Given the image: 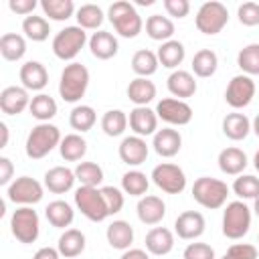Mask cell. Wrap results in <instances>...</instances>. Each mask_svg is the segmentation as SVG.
Listing matches in <instances>:
<instances>
[{"instance_id":"obj_1","label":"cell","mask_w":259,"mask_h":259,"mask_svg":"<svg viewBox=\"0 0 259 259\" xmlns=\"http://www.w3.org/2000/svg\"><path fill=\"white\" fill-rule=\"evenodd\" d=\"M107 18L113 24L115 32L121 34L123 38H136L142 32V16L138 14V10L134 8L132 2L127 0H117L109 6L107 10Z\"/></svg>"},{"instance_id":"obj_2","label":"cell","mask_w":259,"mask_h":259,"mask_svg":"<svg viewBox=\"0 0 259 259\" xmlns=\"http://www.w3.org/2000/svg\"><path fill=\"white\" fill-rule=\"evenodd\" d=\"M89 85V71L85 65L81 63H69L63 73H61V81H59V93L63 97V101L67 103H77Z\"/></svg>"},{"instance_id":"obj_3","label":"cell","mask_w":259,"mask_h":259,"mask_svg":"<svg viewBox=\"0 0 259 259\" xmlns=\"http://www.w3.org/2000/svg\"><path fill=\"white\" fill-rule=\"evenodd\" d=\"M61 132H59V127L57 125H53V123H38V125H34L32 130H30V134H28V138H26V156L28 158H32V160H40V158H45L47 154H51L53 152V148L55 146H59L61 144Z\"/></svg>"},{"instance_id":"obj_4","label":"cell","mask_w":259,"mask_h":259,"mask_svg":"<svg viewBox=\"0 0 259 259\" xmlns=\"http://www.w3.org/2000/svg\"><path fill=\"white\" fill-rule=\"evenodd\" d=\"M227 196H229V186L219 178L200 176L192 184V198L204 208H210V210L221 208L227 202Z\"/></svg>"},{"instance_id":"obj_5","label":"cell","mask_w":259,"mask_h":259,"mask_svg":"<svg viewBox=\"0 0 259 259\" xmlns=\"http://www.w3.org/2000/svg\"><path fill=\"white\" fill-rule=\"evenodd\" d=\"M251 227V208L243 200H233L223 212V235L227 239H243Z\"/></svg>"},{"instance_id":"obj_6","label":"cell","mask_w":259,"mask_h":259,"mask_svg":"<svg viewBox=\"0 0 259 259\" xmlns=\"http://www.w3.org/2000/svg\"><path fill=\"white\" fill-rule=\"evenodd\" d=\"M87 42V32L77 26H65L53 38V53L61 61H73Z\"/></svg>"},{"instance_id":"obj_7","label":"cell","mask_w":259,"mask_h":259,"mask_svg":"<svg viewBox=\"0 0 259 259\" xmlns=\"http://www.w3.org/2000/svg\"><path fill=\"white\" fill-rule=\"evenodd\" d=\"M75 204L81 210V214L87 217L93 223H101V221H105L109 217L105 200H103V194H101V188L79 186L75 190Z\"/></svg>"},{"instance_id":"obj_8","label":"cell","mask_w":259,"mask_h":259,"mask_svg":"<svg viewBox=\"0 0 259 259\" xmlns=\"http://www.w3.org/2000/svg\"><path fill=\"white\" fill-rule=\"evenodd\" d=\"M194 22L202 34H210V36L219 34L229 22V10L223 2H217V0L204 2L196 12Z\"/></svg>"},{"instance_id":"obj_9","label":"cell","mask_w":259,"mask_h":259,"mask_svg":"<svg viewBox=\"0 0 259 259\" xmlns=\"http://www.w3.org/2000/svg\"><path fill=\"white\" fill-rule=\"evenodd\" d=\"M10 231L16 237V241H20V243H24V245L34 243L40 233V221H38L36 210L32 206L16 208L10 219Z\"/></svg>"},{"instance_id":"obj_10","label":"cell","mask_w":259,"mask_h":259,"mask_svg":"<svg viewBox=\"0 0 259 259\" xmlns=\"http://www.w3.org/2000/svg\"><path fill=\"white\" fill-rule=\"evenodd\" d=\"M152 180L154 184L166 192V194H180L186 188V174L180 166L162 162L152 170Z\"/></svg>"},{"instance_id":"obj_11","label":"cell","mask_w":259,"mask_h":259,"mask_svg":"<svg viewBox=\"0 0 259 259\" xmlns=\"http://www.w3.org/2000/svg\"><path fill=\"white\" fill-rule=\"evenodd\" d=\"M6 194L8 200H12L14 204H22V206L36 204L42 200V184L30 176H20L8 184Z\"/></svg>"},{"instance_id":"obj_12","label":"cell","mask_w":259,"mask_h":259,"mask_svg":"<svg viewBox=\"0 0 259 259\" xmlns=\"http://www.w3.org/2000/svg\"><path fill=\"white\" fill-rule=\"evenodd\" d=\"M255 97V81L249 75H235L225 91V101L233 109H243L247 107Z\"/></svg>"},{"instance_id":"obj_13","label":"cell","mask_w":259,"mask_h":259,"mask_svg":"<svg viewBox=\"0 0 259 259\" xmlns=\"http://www.w3.org/2000/svg\"><path fill=\"white\" fill-rule=\"evenodd\" d=\"M156 115L170 125H186L192 119V107L176 97H164L156 105Z\"/></svg>"},{"instance_id":"obj_14","label":"cell","mask_w":259,"mask_h":259,"mask_svg":"<svg viewBox=\"0 0 259 259\" xmlns=\"http://www.w3.org/2000/svg\"><path fill=\"white\" fill-rule=\"evenodd\" d=\"M204 217L198 212V210H184L176 217V223H174V229H176V235L184 241H194L198 239L202 233H204Z\"/></svg>"},{"instance_id":"obj_15","label":"cell","mask_w":259,"mask_h":259,"mask_svg":"<svg viewBox=\"0 0 259 259\" xmlns=\"http://www.w3.org/2000/svg\"><path fill=\"white\" fill-rule=\"evenodd\" d=\"M28 105H30V99H28V91L24 87L10 85V87H4L2 89V93H0V109H2V113H6V115H18Z\"/></svg>"},{"instance_id":"obj_16","label":"cell","mask_w":259,"mask_h":259,"mask_svg":"<svg viewBox=\"0 0 259 259\" xmlns=\"http://www.w3.org/2000/svg\"><path fill=\"white\" fill-rule=\"evenodd\" d=\"M119 158L127 166H140L148 158V144L140 136H127L119 144Z\"/></svg>"},{"instance_id":"obj_17","label":"cell","mask_w":259,"mask_h":259,"mask_svg":"<svg viewBox=\"0 0 259 259\" xmlns=\"http://www.w3.org/2000/svg\"><path fill=\"white\" fill-rule=\"evenodd\" d=\"M130 127L140 138H146V136L156 134V130H158V115H156V111L150 109L148 105L134 107L130 111Z\"/></svg>"},{"instance_id":"obj_18","label":"cell","mask_w":259,"mask_h":259,"mask_svg":"<svg viewBox=\"0 0 259 259\" xmlns=\"http://www.w3.org/2000/svg\"><path fill=\"white\" fill-rule=\"evenodd\" d=\"M138 219L144 223V225H158L164 217H166V204L160 196H154V194H146L140 198L138 206Z\"/></svg>"},{"instance_id":"obj_19","label":"cell","mask_w":259,"mask_h":259,"mask_svg":"<svg viewBox=\"0 0 259 259\" xmlns=\"http://www.w3.org/2000/svg\"><path fill=\"white\" fill-rule=\"evenodd\" d=\"M20 81H22V87L24 89H30V91H40L47 87L49 83V71L42 63L38 61H26L22 67H20Z\"/></svg>"},{"instance_id":"obj_20","label":"cell","mask_w":259,"mask_h":259,"mask_svg":"<svg viewBox=\"0 0 259 259\" xmlns=\"http://www.w3.org/2000/svg\"><path fill=\"white\" fill-rule=\"evenodd\" d=\"M152 146H154V150H156L158 156H162V158H172V156H176V154L180 152V148H182V136H180L176 130H172V127H164V130H158V132L154 134Z\"/></svg>"},{"instance_id":"obj_21","label":"cell","mask_w":259,"mask_h":259,"mask_svg":"<svg viewBox=\"0 0 259 259\" xmlns=\"http://www.w3.org/2000/svg\"><path fill=\"white\" fill-rule=\"evenodd\" d=\"M75 170H69L67 166H55L51 170H47L45 174V186L53 192V194H65L73 188L75 184Z\"/></svg>"},{"instance_id":"obj_22","label":"cell","mask_w":259,"mask_h":259,"mask_svg":"<svg viewBox=\"0 0 259 259\" xmlns=\"http://www.w3.org/2000/svg\"><path fill=\"white\" fill-rule=\"evenodd\" d=\"M89 49H91V55H93L95 59L107 61V59H111V57L117 55L119 45H117V38H115L111 32H107V30H97V32H93V36L89 38Z\"/></svg>"},{"instance_id":"obj_23","label":"cell","mask_w":259,"mask_h":259,"mask_svg":"<svg viewBox=\"0 0 259 259\" xmlns=\"http://www.w3.org/2000/svg\"><path fill=\"white\" fill-rule=\"evenodd\" d=\"M146 249L152 255H168L174 249V235L166 227H154L146 235Z\"/></svg>"},{"instance_id":"obj_24","label":"cell","mask_w":259,"mask_h":259,"mask_svg":"<svg viewBox=\"0 0 259 259\" xmlns=\"http://www.w3.org/2000/svg\"><path fill=\"white\" fill-rule=\"evenodd\" d=\"M166 85H168V91H170L174 97L182 99V101H184L186 97H192V95L196 93V81H194V75L188 73V71H182V69L170 73Z\"/></svg>"},{"instance_id":"obj_25","label":"cell","mask_w":259,"mask_h":259,"mask_svg":"<svg viewBox=\"0 0 259 259\" xmlns=\"http://www.w3.org/2000/svg\"><path fill=\"white\" fill-rule=\"evenodd\" d=\"M219 168H221V172H225L229 176H239L247 168L245 152L241 148H235V146L221 150V154H219Z\"/></svg>"},{"instance_id":"obj_26","label":"cell","mask_w":259,"mask_h":259,"mask_svg":"<svg viewBox=\"0 0 259 259\" xmlns=\"http://www.w3.org/2000/svg\"><path fill=\"white\" fill-rule=\"evenodd\" d=\"M105 237H107V243H109L113 249L127 251L130 245L134 243V227H132L127 221H113V223L107 227Z\"/></svg>"},{"instance_id":"obj_27","label":"cell","mask_w":259,"mask_h":259,"mask_svg":"<svg viewBox=\"0 0 259 259\" xmlns=\"http://www.w3.org/2000/svg\"><path fill=\"white\" fill-rule=\"evenodd\" d=\"M127 97H130L132 103H136V107L148 105L156 97V85H154V81H150L146 77H136L127 85Z\"/></svg>"},{"instance_id":"obj_28","label":"cell","mask_w":259,"mask_h":259,"mask_svg":"<svg viewBox=\"0 0 259 259\" xmlns=\"http://www.w3.org/2000/svg\"><path fill=\"white\" fill-rule=\"evenodd\" d=\"M251 132V121L245 113H227L225 119H223V134L233 140V142H239V140H245Z\"/></svg>"},{"instance_id":"obj_29","label":"cell","mask_w":259,"mask_h":259,"mask_svg":"<svg viewBox=\"0 0 259 259\" xmlns=\"http://www.w3.org/2000/svg\"><path fill=\"white\" fill-rule=\"evenodd\" d=\"M57 249H59V253L63 257L73 259V257H77V255H81L85 251V235L79 229H67L59 237Z\"/></svg>"},{"instance_id":"obj_30","label":"cell","mask_w":259,"mask_h":259,"mask_svg":"<svg viewBox=\"0 0 259 259\" xmlns=\"http://www.w3.org/2000/svg\"><path fill=\"white\" fill-rule=\"evenodd\" d=\"M146 34H148L152 40H160V42L172 40L174 22H172L168 16L152 14V16H148V20H146Z\"/></svg>"},{"instance_id":"obj_31","label":"cell","mask_w":259,"mask_h":259,"mask_svg":"<svg viewBox=\"0 0 259 259\" xmlns=\"http://www.w3.org/2000/svg\"><path fill=\"white\" fill-rule=\"evenodd\" d=\"M45 214H47V221L53 227H57V229L69 227L73 223V219H75L73 206L69 202H65V200H53V202H49V206L45 208Z\"/></svg>"},{"instance_id":"obj_32","label":"cell","mask_w":259,"mask_h":259,"mask_svg":"<svg viewBox=\"0 0 259 259\" xmlns=\"http://www.w3.org/2000/svg\"><path fill=\"white\" fill-rule=\"evenodd\" d=\"M156 55H158V61H160V65H162V67L176 69V67L184 61L186 51H184V45H182L180 40H174V38H172V40L162 42Z\"/></svg>"},{"instance_id":"obj_33","label":"cell","mask_w":259,"mask_h":259,"mask_svg":"<svg viewBox=\"0 0 259 259\" xmlns=\"http://www.w3.org/2000/svg\"><path fill=\"white\" fill-rule=\"evenodd\" d=\"M158 65H160L158 55L148 51V49H140L132 57V69H134V73L138 77H146L148 79L150 75H154L158 71Z\"/></svg>"},{"instance_id":"obj_34","label":"cell","mask_w":259,"mask_h":259,"mask_svg":"<svg viewBox=\"0 0 259 259\" xmlns=\"http://www.w3.org/2000/svg\"><path fill=\"white\" fill-rule=\"evenodd\" d=\"M0 53L6 61H20L26 53V40L24 36L16 32H6L0 38Z\"/></svg>"},{"instance_id":"obj_35","label":"cell","mask_w":259,"mask_h":259,"mask_svg":"<svg viewBox=\"0 0 259 259\" xmlns=\"http://www.w3.org/2000/svg\"><path fill=\"white\" fill-rule=\"evenodd\" d=\"M28 109H30V115L34 119H38L40 123H47L51 117L57 115V101L47 93H38L36 97L30 99Z\"/></svg>"},{"instance_id":"obj_36","label":"cell","mask_w":259,"mask_h":259,"mask_svg":"<svg viewBox=\"0 0 259 259\" xmlns=\"http://www.w3.org/2000/svg\"><path fill=\"white\" fill-rule=\"evenodd\" d=\"M59 152L63 156V160L67 162H77L85 156L87 152V142L79 136V134H67L61 144H59Z\"/></svg>"},{"instance_id":"obj_37","label":"cell","mask_w":259,"mask_h":259,"mask_svg":"<svg viewBox=\"0 0 259 259\" xmlns=\"http://www.w3.org/2000/svg\"><path fill=\"white\" fill-rule=\"evenodd\" d=\"M217 65H219V59H217V53L210 51V49H200L194 57H192V71L196 77H212L214 71H217Z\"/></svg>"},{"instance_id":"obj_38","label":"cell","mask_w":259,"mask_h":259,"mask_svg":"<svg viewBox=\"0 0 259 259\" xmlns=\"http://www.w3.org/2000/svg\"><path fill=\"white\" fill-rule=\"evenodd\" d=\"M22 32L26 34V38L34 40V42H42L49 38V32H51V26H49V20L45 16H26L22 20Z\"/></svg>"},{"instance_id":"obj_39","label":"cell","mask_w":259,"mask_h":259,"mask_svg":"<svg viewBox=\"0 0 259 259\" xmlns=\"http://www.w3.org/2000/svg\"><path fill=\"white\" fill-rule=\"evenodd\" d=\"M127 121H130V119H127V115H125L121 109H109V111H105L103 117H101V130H103L105 136L117 138V136H121V134L125 132Z\"/></svg>"},{"instance_id":"obj_40","label":"cell","mask_w":259,"mask_h":259,"mask_svg":"<svg viewBox=\"0 0 259 259\" xmlns=\"http://www.w3.org/2000/svg\"><path fill=\"white\" fill-rule=\"evenodd\" d=\"M40 8H42L45 16H49L51 20H57V22L71 18L75 12L73 0H40Z\"/></svg>"},{"instance_id":"obj_41","label":"cell","mask_w":259,"mask_h":259,"mask_svg":"<svg viewBox=\"0 0 259 259\" xmlns=\"http://www.w3.org/2000/svg\"><path fill=\"white\" fill-rule=\"evenodd\" d=\"M237 65L243 71V75H259V42L243 47L237 55Z\"/></svg>"},{"instance_id":"obj_42","label":"cell","mask_w":259,"mask_h":259,"mask_svg":"<svg viewBox=\"0 0 259 259\" xmlns=\"http://www.w3.org/2000/svg\"><path fill=\"white\" fill-rule=\"evenodd\" d=\"M95 119H97V115H95V109L91 105H77L69 113L71 127L77 130V132H81V134L83 132H89L95 125Z\"/></svg>"},{"instance_id":"obj_43","label":"cell","mask_w":259,"mask_h":259,"mask_svg":"<svg viewBox=\"0 0 259 259\" xmlns=\"http://www.w3.org/2000/svg\"><path fill=\"white\" fill-rule=\"evenodd\" d=\"M148 186H150V180L140 170H130L121 176V188L130 196H144L148 192Z\"/></svg>"},{"instance_id":"obj_44","label":"cell","mask_w":259,"mask_h":259,"mask_svg":"<svg viewBox=\"0 0 259 259\" xmlns=\"http://www.w3.org/2000/svg\"><path fill=\"white\" fill-rule=\"evenodd\" d=\"M75 178L81 182V186H99L103 182V170L95 162H81L75 168Z\"/></svg>"},{"instance_id":"obj_45","label":"cell","mask_w":259,"mask_h":259,"mask_svg":"<svg viewBox=\"0 0 259 259\" xmlns=\"http://www.w3.org/2000/svg\"><path fill=\"white\" fill-rule=\"evenodd\" d=\"M77 22L83 30H95L103 22V10L97 4H83L77 10Z\"/></svg>"},{"instance_id":"obj_46","label":"cell","mask_w":259,"mask_h":259,"mask_svg":"<svg viewBox=\"0 0 259 259\" xmlns=\"http://www.w3.org/2000/svg\"><path fill=\"white\" fill-rule=\"evenodd\" d=\"M233 190L243 200H247V198L255 200L259 196V178H255L251 174H239V178H235V182H233Z\"/></svg>"},{"instance_id":"obj_47","label":"cell","mask_w":259,"mask_h":259,"mask_svg":"<svg viewBox=\"0 0 259 259\" xmlns=\"http://www.w3.org/2000/svg\"><path fill=\"white\" fill-rule=\"evenodd\" d=\"M101 194H103V200H105V206H107V212L109 214H115L123 208V194L119 188L115 186H103L101 188Z\"/></svg>"},{"instance_id":"obj_48","label":"cell","mask_w":259,"mask_h":259,"mask_svg":"<svg viewBox=\"0 0 259 259\" xmlns=\"http://www.w3.org/2000/svg\"><path fill=\"white\" fill-rule=\"evenodd\" d=\"M239 22L245 26H257L259 24V4L257 2H243L237 10Z\"/></svg>"},{"instance_id":"obj_49","label":"cell","mask_w":259,"mask_h":259,"mask_svg":"<svg viewBox=\"0 0 259 259\" xmlns=\"http://www.w3.org/2000/svg\"><path fill=\"white\" fill-rule=\"evenodd\" d=\"M223 259H257V247L251 243H235L227 249Z\"/></svg>"},{"instance_id":"obj_50","label":"cell","mask_w":259,"mask_h":259,"mask_svg":"<svg viewBox=\"0 0 259 259\" xmlns=\"http://www.w3.org/2000/svg\"><path fill=\"white\" fill-rule=\"evenodd\" d=\"M182 259H214V249L208 243H190L184 249Z\"/></svg>"},{"instance_id":"obj_51","label":"cell","mask_w":259,"mask_h":259,"mask_svg":"<svg viewBox=\"0 0 259 259\" xmlns=\"http://www.w3.org/2000/svg\"><path fill=\"white\" fill-rule=\"evenodd\" d=\"M164 8L170 16L184 18L190 12V2L188 0H164Z\"/></svg>"},{"instance_id":"obj_52","label":"cell","mask_w":259,"mask_h":259,"mask_svg":"<svg viewBox=\"0 0 259 259\" xmlns=\"http://www.w3.org/2000/svg\"><path fill=\"white\" fill-rule=\"evenodd\" d=\"M36 0H8V8L14 12V14H22V16H28L32 14V10L36 8Z\"/></svg>"},{"instance_id":"obj_53","label":"cell","mask_w":259,"mask_h":259,"mask_svg":"<svg viewBox=\"0 0 259 259\" xmlns=\"http://www.w3.org/2000/svg\"><path fill=\"white\" fill-rule=\"evenodd\" d=\"M12 174H14V164L10 162V158L0 156V186L8 184L10 178H12Z\"/></svg>"},{"instance_id":"obj_54","label":"cell","mask_w":259,"mask_h":259,"mask_svg":"<svg viewBox=\"0 0 259 259\" xmlns=\"http://www.w3.org/2000/svg\"><path fill=\"white\" fill-rule=\"evenodd\" d=\"M59 249H53V247H40L32 259H59Z\"/></svg>"},{"instance_id":"obj_55","label":"cell","mask_w":259,"mask_h":259,"mask_svg":"<svg viewBox=\"0 0 259 259\" xmlns=\"http://www.w3.org/2000/svg\"><path fill=\"white\" fill-rule=\"evenodd\" d=\"M119 259H150V255L144 249H127Z\"/></svg>"},{"instance_id":"obj_56","label":"cell","mask_w":259,"mask_h":259,"mask_svg":"<svg viewBox=\"0 0 259 259\" xmlns=\"http://www.w3.org/2000/svg\"><path fill=\"white\" fill-rule=\"evenodd\" d=\"M8 146V125L4 121H0V148Z\"/></svg>"},{"instance_id":"obj_57","label":"cell","mask_w":259,"mask_h":259,"mask_svg":"<svg viewBox=\"0 0 259 259\" xmlns=\"http://www.w3.org/2000/svg\"><path fill=\"white\" fill-rule=\"evenodd\" d=\"M251 130L255 132V136L259 138V113H257V117L253 119V123H251Z\"/></svg>"},{"instance_id":"obj_58","label":"cell","mask_w":259,"mask_h":259,"mask_svg":"<svg viewBox=\"0 0 259 259\" xmlns=\"http://www.w3.org/2000/svg\"><path fill=\"white\" fill-rule=\"evenodd\" d=\"M253 164H255V170L259 172V150H257V154H255V158H253Z\"/></svg>"},{"instance_id":"obj_59","label":"cell","mask_w":259,"mask_h":259,"mask_svg":"<svg viewBox=\"0 0 259 259\" xmlns=\"http://www.w3.org/2000/svg\"><path fill=\"white\" fill-rule=\"evenodd\" d=\"M138 4L140 6H150V4H154V0H138Z\"/></svg>"},{"instance_id":"obj_60","label":"cell","mask_w":259,"mask_h":259,"mask_svg":"<svg viewBox=\"0 0 259 259\" xmlns=\"http://www.w3.org/2000/svg\"><path fill=\"white\" fill-rule=\"evenodd\" d=\"M253 210H255V214L259 217V196L255 198V206H253Z\"/></svg>"}]
</instances>
